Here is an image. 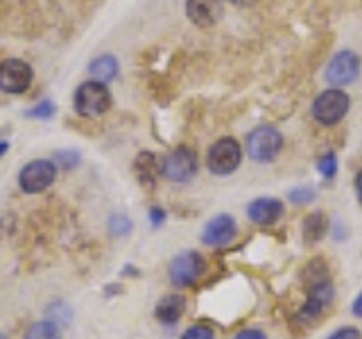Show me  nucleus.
Returning a JSON list of instances; mask_svg holds the SVG:
<instances>
[{
    "instance_id": "393cba45",
    "label": "nucleus",
    "mask_w": 362,
    "mask_h": 339,
    "mask_svg": "<svg viewBox=\"0 0 362 339\" xmlns=\"http://www.w3.org/2000/svg\"><path fill=\"white\" fill-rule=\"evenodd\" d=\"M233 339H267V335L260 328H245V331L235 333Z\"/></svg>"
},
{
    "instance_id": "6e6552de",
    "label": "nucleus",
    "mask_w": 362,
    "mask_h": 339,
    "mask_svg": "<svg viewBox=\"0 0 362 339\" xmlns=\"http://www.w3.org/2000/svg\"><path fill=\"white\" fill-rule=\"evenodd\" d=\"M34 71L28 61L9 56V59L0 61V90L9 95H21L32 86Z\"/></svg>"
},
{
    "instance_id": "7c9ffc66",
    "label": "nucleus",
    "mask_w": 362,
    "mask_h": 339,
    "mask_svg": "<svg viewBox=\"0 0 362 339\" xmlns=\"http://www.w3.org/2000/svg\"><path fill=\"white\" fill-rule=\"evenodd\" d=\"M7 150H9V143L7 141H0V156L7 154Z\"/></svg>"
},
{
    "instance_id": "f257e3e1",
    "label": "nucleus",
    "mask_w": 362,
    "mask_h": 339,
    "mask_svg": "<svg viewBox=\"0 0 362 339\" xmlns=\"http://www.w3.org/2000/svg\"><path fill=\"white\" fill-rule=\"evenodd\" d=\"M333 297H335V287L328 274L308 278L305 280V301L299 310V321L313 323L317 316H322L328 305L333 303Z\"/></svg>"
},
{
    "instance_id": "412c9836",
    "label": "nucleus",
    "mask_w": 362,
    "mask_h": 339,
    "mask_svg": "<svg viewBox=\"0 0 362 339\" xmlns=\"http://www.w3.org/2000/svg\"><path fill=\"white\" fill-rule=\"evenodd\" d=\"M181 339H215V333H213V328L206 323H195L181 335Z\"/></svg>"
},
{
    "instance_id": "aec40b11",
    "label": "nucleus",
    "mask_w": 362,
    "mask_h": 339,
    "mask_svg": "<svg viewBox=\"0 0 362 339\" xmlns=\"http://www.w3.org/2000/svg\"><path fill=\"white\" fill-rule=\"evenodd\" d=\"M337 167H339V163H337V154H333V152H328V154H324L320 161H317V172H320L324 179H333L335 174H337Z\"/></svg>"
},
{
    "instance_id": "9d476101",
    "label": "nucleus",
    "mask_w": 362,
    "mask_h": 339,
    "mask_svg": "<svg viewBox=\"0 0 362 339\" xmlns=\"http://www.w3.org/2000/svg\"><path fill=\"white\" fill-rule=\"evenodd\" d=\"M358 75H360V56L351 50L337 52L326 68V82L335 88L356 82Z\"/></svg>"
},
{
    "instance_id": "c85d7f7f",
    "label": "nucleus",
    "mask_w": 362,
    "mask_h": 339,
    "mask_svg": "<svg viewBox=\"0 0 362 339\" xmlns=\"http://www.w3.org/2000/svg\"><path fill=\"white\" fill-rule=\"evenodd\" d=\"M356 195H358V201L362 203V170H360L358 177H356Z\"/></svg>"
},
{
    "instance_id": "f8f14e48",
    "label": "nucleus",
    "mask_w": 362,
    "mask_h": 339,
    "mask_svg": "<svg viewBox=\"0 0 362 339\" xmlns=\"http://www.w3.org/2000/svg\"><path fill=\"white\" fill-rule=\"evenodd\" d=\"M283 213H286V203L276 197H258L254 201H249L247 206V218L256 226H272L276 224Z\"/></svg>"
},
{
    "instance_id": "a878e982",
    "label": "nucleus",
    "mask_w": 362,
    "mask_h": 339,
    "mask_svg": "<svg viewBox=\"0 0 362 339\" xmlns=\"http://www.w3.org/2000/svg\"><path fill=\"white\" fill-rule=\"evenodd\" d=\"M57 158H59V161L64 165H68V167H73V165L79 163V154L77 152H59V154H57Z\"/></svg>"
},
{
    "instance_id": "6ab92c4d",
    "label": "nucleus",
    "mask_w": 362,
    "mask_h": 339,
    "mask_svg": "<svg viewBox=\"0 0 362 339\" xmlns=\"http://www.w3.org/2000/svg\"><path fill=\"white\" fill-rule=\"evenodd\" d=\"M315 188L313 186H297L288 192V199L294 203V206H308V203L315 201Z\"/></svg>"
},
{
    "instance_id": "f3484780",
    "label": "nucleus",
    "mask_w": 362,
    "mask_h": 339,
    "mask_svg": "<svg viewBox=\"0 0 362 339\" xmlns=\"http://www.w3.org/2000/svg\"><path fill=\"white\" fill-rule=\"evenodd\" d=\"M88 73L95 82L107 84L118 75V59L113 54H100L88 64Z\"/></svg>"
},
{
    "instance_id": "bb28decb",
    "label": "nucleus",
    "mask_w": 362,
    "mask_h": 339,
    "mask_svg": "<svg viewBox=\"0 0 362 339\" xmlns=\"http://www.w3.org/2000/svg\"><path fill=\"white\" fill-rule=\"evenodd\" d=\"M150 222H152V226H161L163 222H165V213H163V208H150Z\"/></svg>"
},
{
    "instance_id": "2eb2a0df",
    "label": "nucleus",
    "mask_w": 362,
    "mask_h": 339,
    "mask_svg": "<svg viewBox=\"0 0 362 339\" xmlns=\"http://www.w3.org/2000/svg\"><path fill=\"white\" fill-rule=\"evenodd\" d=\"M326 231H328V222H326L324 213H310L303 218L301 237H303L305 244H317L326 235Z\"/></svg>"
},
{
    "instance_id": "c756f323",
    "label": "nucleus",
    "mask_w": 362,
    "mask_h": 339,
    "mask_svg": "<svg viewBox=\"0 0 362 339\" xmlns=\"http://www.w3.org/2000/svg\"><path fill=\"white\" fill-rule=\"evenodd\" d=\"M233 5H240V7H249V5H254L256 0H231Z\"/></svg>"
},
{
    "instance_id": "423d86ee",
    "label": "nucleus",
    "mask_w": 362,
    "mask_h": 339,
    "mask_svg": "<svg viewBox=\"0 0 362 339\" xmlns=\"http://www.w3.org/2000/svg\"><path fill=\"white\" fill-rule=\"evenodd\" d=\"M349 105L351 100L344 93L342 88H328L324 93H320L313 102V118L331 127V124H337L349 113Z\"/></svg>"
},
{
    "instance_id": "4be33fe9",
    "label": "nucleus",
    "mask_w": 362,
    "mask_h": 339,
    "mask_svg": "<svg viewBox=\"0 0 362 339\" xmlns=\"http://www.w3.org/2000/svg\"><path fill=\"white\" fill-rule=\"evenodd\" d=\"M28 116H30V118L48 120V118H52V116H54V105H52L50 100H43L41 105H37L34 109H30V111H28Z\"/></svg>"
},
{
    "instance_id": "cd10ccee",
    "label": "nucleus",
    "mask_w": 362,
    "mask_h": 339,
    "mask_svg": "<svg viewBox=\"0 0 362 339\" xmlns=\"http://www.w3.org/2000/svg\"><path fill=\"white\" fill-rule=\"evenodd\" d=\"M351 312H354V316H358V319H362V292L356 297L354 305H351Z\"/></svg>"
},
{
    "instance_id": "9b49d317",
    "label": "nucleus",
    "mask_w": 362,
    "mask_h": 339,
    "mask_svg": "<svg viewBox=\"0 0 362 339\" xmlns=\"http://www.w3.org/2000/svg\"><path fill=\"white\" fill-rule=\"evenodd\" d=\"M235 235H238L235 218L229 213H222L206 222V226H204V231H202V242L206 246H226L235 240Z\"/></svg>"
},
{
    "instance_id": "2f4dec72",
    "label": "nucleus",
    "mask_w": 362,
    "mask_h": 339,
    "mask_svg": "<svg viewBox=\"0 0 362 339\" xmlns=\"http://www.w3.org/2000/svg\"><path fill=\"white\" fill-rule=\"evenodd\" d=\"M0 339H7V337H5V335H0Z\"/></svg>"
},
{
    "instance_id": "7ed1b4c3",
    "label": "nucleus",
    "mask_w": 362,
    "mask_h": 339,
    "mask_svg": "<svg viewBox=\"0 0 362 339\" xmlns=\"http://www.w3.org/2000/svg\"><path fill=\"white\" fill-rule=\"evenodd\" d=\"M243 163V147L235 138L226 136V138L215 141L209 147L206 154V167L211 170V174L215 177H229L233 174Z\"/></svg>"
},
{
    "instance_id": "f03ea898",
    "label": "nucleus",
    "mask_w": 362,
    "mask_h": 339,
    "mask_svg": "<svg viewBox=\"0 0 362 339\" xmlns=\"http://www.w3.org/2000/svg\"><path fill=\"white\" fill-rule=\"evenodd\" d=\"M283 150V133L272 124H260L247 136V156L254 163H272Z\"/></svg>"
},
{
    "instance_id": "20e7f679",
    "label": "nucleus",
    "mask_w": 362,
    "mask_h": 339,
    "mask_svg": "<svg viewBox=\"0 0 362 339\" xmlns=\"http://www.w3.org/2000/svg\"><path fill=\"white\" fill-rule=\"evenodd\" d=\"M73 105L82 118H100L102 113H107L111 109V93L107 84L93 79V82H84L77 86Z\"/></svg>"
},
{
    "instance_id": "dca6fc26",
    "label": "nucleus",
    "mask_w": 362,
    "mask_h": 339,
    "mask_svg": "<svg viewBox=\"0 0 362 339\" xmlns=\"http://www.w3.org/2000/svg\"><path fill=\"white\" fill-rule=\"evenodd\" d=\"M134 172L143 186H154L156 174L161 172V165H158L156 156L152 152H141L134 161Z\"/></svg>"
},
{
    "instance_id": "1a4fd4ad",
    "label": "nucleus",
    "mask_w": 362,
    "mask_h": 339,
    "mask_svg": "<svg viewBox=\"0 0 362 339\" xmlns=\"http://www.w3.org/2000/svg\"><path fill=\"white\" fill-rule=\"evenodd\" d=\"M57 179V165L52 161H32L21 170L18 174V186L28 195H37V192L48 190Z\"/></svg>"
},
{
    "instance_id": "b1692460",
    "label": "nucleus",
    "mask_w": 362,
    "mask_h": 339,
    "mask_svg": "<svg viewBox=\"0 0 362 339\" xmlns=\"http://www.w3.org/2000/svg\"><path fill=\"white\" fill-rule=\"evenodd\" d=\"M326 339H362V333L356 326H342V328H337V331H333Z\"/></svg>"
},
{
    "instance_id": "39448f33",
    "label": "nucleus",
    "mask_w": 362,
    "mask_h": 339,
    "mask_svg": "<svg viewBox=\"0 0 362 339\" xmlns=\"http://www.w3.org/2000/svg\"><path fill=\"white\" fill-rule=\"evenodd\" d=\"M206 271V260L199 251H184L170 260L168 276L175 287H192Z\"/></svg>"
},
{
    "instance_id": "ddd939ff",
    "label": "nucleus",
    "mask_w": 362,
    "mask_h": 339,
    "mask_svg": "<svg viewBox=\"0 0 362 339\" xmlns=\"http://www.w3.org/2000/svg\"><path fill=\"white\" fill-rule=\"evenodd\" d=\"M186 14L197 28H211L222 16L220 0H186Z\"/></svg>"
},
{
    "instance_id": "5701e85b",
    "label": "nucleus",
    "mask_w": 362,
    "mask_h": 339,
    "mask_svg": "<svg viewBox=\"0 0 362 339\" xmlns=\"http://www.w3.org/2000/svg\"><path fill=\"white\" fill-rule=\"evenodd\" d=\"M109 226L116 235H124L132 231V222H129V218H124V215H113L109 220Z\"/></svg>"
},
{
    "instance_id": "4468645a",
    "label": "nucleus",
    "mask_w": 362,
    "mask_h": 339,
    "mask_svg": "<svg viewBox=\"0 0 362 339\" xmlns=\"http://www.w3.org/2000/svg\"><path fill=\"white\" fill-rule=\"evenodd\" d=\"M184 312H186V299L181 294H168L154 308L156 321H161L163 326H175L184 316Z\"/></svg>"
},
{
    "instance_id": "0eeeda50",
    "label": "nucleus",
    "mask_w": 362,
    "mask_h": 339,
    "mask_svg": "<svg viewBox=\"0 0 362 339\" xmlns=\"http://www.w3.org/2000/svg\"><path fill=\"white\" fill-rule=\"evenodd\" d=\"M161 174L173 184H188L197 174V154L186 145L175 147L161 161Z\"/></svg>"
},
{
    "instance_id": "a211bd4d",
    "label": "nucleus",
    "mask_w": 362,
    "mask_h": 339,
    "mask_svg": "<svg viewBox=\"0 0 362 339\" xmlns=\"http://www.w3.org/2000/svg\"><path fill=\"white\" fill-rule=\"evenodd\" d=\"M25 339H62V335H59V328H57V323H52V321H37L28 331Z\"/></svg>"
}]
</instances>
